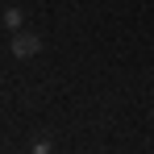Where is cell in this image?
<instances>
[{
	"label": "cell",
	"instance_id": "cell-1",
	"mask_svg": "<svg viewBox=\"0 0 154 154\" xmlns=\"http://www.w3.org/2000/svg\"><path fill=\"white\" fill-rule=\"evenodd\" d=\"M8 50L17 54V58H33V54L42 50V38H38V33H29V29H17V33H13V42H8Z\"/></svg>",
	"mask_w": 154,
	"mask_h": 154
},
{
	"label": "cell",
	"instance_id": "cell-2",
	"mask_svg": "<svg viewBox=\"0 0 154 154\" xmlns=\"http://www.w3.org/2000/svg\"><path fill=\"white\" fill-rule=\"evenodd\" d=\"M0 21H4V29H13V33H17V29L25 25V13L13 4V8H4V13H0Z\"/></svg>",
	"mask_w": 154,
	"mask_h": 154
},
{
	"label": "cell",
	"instance_id": "cell-3",
	"mask_svg": "<svg viewBox=\"0 0 154 154\" xmlns=\"http://www.w3.org/2000/svg\"><path fill=\"white\" fill-rule=\"evenodd\" d=\"M29 154H54V137L50 133H38V137L29 142Z\"/></svg>",
	"mask_w": 154,
	"mask_h": 154
}]
</instances>
